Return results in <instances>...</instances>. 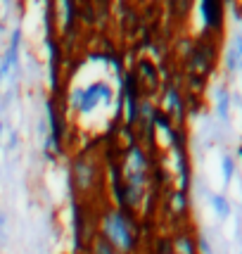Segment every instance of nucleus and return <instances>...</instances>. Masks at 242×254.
<instances>
[{
  "label": "nucleus",
  "mask_w": 242,
  "mask_h": 254,
  "mask_svg": "<svg viewBox=\"0 0 242 254\" xmlns=\"http://www.w3.org/2000/svg\"><path fill=\"white\" fill-rule=\"evenodd\" d=\"M171 254H197V245L192 240V235L187 233H178L171 240Z\"/></svg>",
  "instance_id": "3"
},
{
  "label": "nucleus",
  "mask_w": 242,
  "mask_h": 254,
  "mask_svg": "<svg viewBox=\"0 0 242 254\" xmlns=\"http://www.w3.org/2000/svg\"><path fill=\"white\" fill-rule=\"evenodd\" d=\"M100 176H102V169H100V164L93 157L81 155L74 159V164H71V183H74L78 195H90L93 190L98 188Z\"/></svg>",
  "instance_id": "1"
},
{
  "label": "nucleus",
  "mask_w": 242,
  "mask_h": 254,
  "mask_svg": "<svg viewBox=\"0 0 242 254\" xmlns=\"http://www.w3.org/2000/svg\"><path fill=\"white\" fill-rule=\"evenodd\" d=\"M157 247H159V254H171V240L169 238H159Z\"/></svg>",
  "instance_id": "4"
},
{
  "label": "nucleus",
  "mask_w": 242,
  "mask_h": 254,
  "mask_svg": "<svg viewBox=\"0 0 242 254\" xmlns=\"http://www.w3.org/2000/svg\"><path fill=\"white\" fill-rule=\"evenodd\" d=\"M88 254H119V247L105 235V231H98L90 240Z\"/></svg>",
  "instance_id": "2"
}]
</instances>
